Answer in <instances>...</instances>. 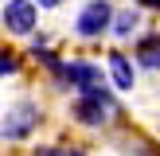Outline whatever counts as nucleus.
Segmentation results:
<instances>
[{
  "label": "nucleus",
  "instance_id": "obj_1",
  "mask_svg": "<svg viewBox=\"0 0 160 156\" xmlns=\"http://www.w3.org/2000/svg\"><path fill=\"white\" fill-rule=\"evenodd\" d=\"M113 23V4L109 0H86L78 8V20H74V31L82 39H102Z\"/></svg>",
  "mask_w": 160,
  "mask_h": 156
},
{
  "label": "nucleus",
  "instance_id": "obj_2",
  "mask_svg": "<svg viewBox=\"0 0 160 156\" xmlns=\"http://www.w3.org/2000/svg\"><path fill=\"white\" fill-rule=\"evenodd\" d=\"M0 20H4L8 35H31L35 23H39V4L35 0H8L4 12H0Z\"/></svg>",
  "mask_w": 160,
  "mask_h": 156
},
{
  "label": "nucleus",
  "instance_id": "obj_3",
  "mask_svg": "<svg viewBox=\"0 0 160 156\" xmlns=\"http://www.w3.org/2000/svg\"><path fill=\"white\" fill-rule=\"evenodd\" d=\"M43 121L39 117V109L31 105V101H20L16 109H8V117L0 121V137L4 140H23V137H31V129Z\"/></svg>",
  "mask_w": 160,
  "mask_h": 156
},
{
  "label": "nucleus",
  "instance_id": "obj_4",
  "mask_svg": "<svg viewBox=\"0 0 160 156\" xmlns=\"http://www.w3.org/2000/svg\"><path fill=\"white\" fill-rule=\"evenodd\" d=\"M55 82H62V86H74V90H86V86L102 82V70L94 66V62L70 59V62H59V70H55Z\"/></svg>",
  "mask_w": 160,
  "mask_h": 156
},
{
  "label": "nucleus",
  "instance_id": "obj_5",
  "mask_svg": "<svg viewBox=\"0 0 160 156\" xmlns=\"http://www.w3.org/2000/svg\"><path fill=\"white\" fill-rule=\"evenodd\" d=\"M106 113H113V105H106V101L90 98V94H78V98L70 101V117H74L78 125H86V129H98V125H106V121H109Z\"/></svg>",
  "mask_w": 160,
  "mask_h": 156
},
{
  "label": "nucleus",
  "instance_id": "obj_6",
  "mask_svg": "<svg viewBox=\"0 0 160 156\" xmlns=\"http://www.w3.org/2000/svg\"><path fill=\"white\" fill-rule=\"evenodd\" d=\"M109 74H113L117 90H133L137 86V70H133L129 55H121V51H109Z\"/></svg>",
  "mask_w": 160,
  "mask_h": 156
},
{
  "label": "nucleus",
  "instance_id": "obj_7",
  "mask_svg": "<svg viewBox=\"0 0 160 156\" xmlns=\"http://www.w3.org/2000/svg\"><path fill=\"white\" fill-rule=\"evenodd\" d=\"M137 66H145V70H160V35L152 31V35H141L137 39Z\"/></svg>",
  "mask_w": 160,
  "mask_h": 156
},
{
  "label": "nucleus",
  "instance_id": "obj_8",
  "mask_svg": "<svg viewBox=\"0 0 160 156\" xmlns=\"http://www.w3.org/2000/svg\"><path fill=\"white\" fill-rule=\"evenodd\" d=\"M137 23H141V12H113V23H109V31H113L117 39H129L133 31H137Z\"/></svg>",
  "mask_w": 160,
  "mask_h": 156
},
{
  "label": "nucleus",
  "instance_id": "obj_9",
  "mask_svg": "<svg viewBox=\"0 0 160 156\" xmlns=\"http://www.w3.org/2000/svg\"><path fill=\"white\" fill-rule=\"evenodd\" d=\"M16 70H20V59L12 51H0V74H16Z\"/></svg>",
  "mask_w": 160,
  "mask_h": 156
},
{
  "label": "nucleus",
  "instance_id": "obj_10",
  "mask_svg": "<svg viewBox=\"0 0 160 156\" xmlns=\"http://www.w3.org/2000/svg\"><path fill=\"white\" fill-rule=\"evenodd\" d=\"M31 156H59V148H51V144H39Z\"/></svg>",
  "mask_w": 160,
  "mask_h": 156
},
{
  "label": "nucleus",
  "instance_id": "obj_11",
  "mask_svg": "<svg viewBox=\"0 0 160 156\" xmlns=\"http://www.w3.org/2000/svg\"><path fill=\"white\" fill-rule=\"evenodd\" d=\"M35 4H39V8H59L62 0H35Z\"/></svg>",
  "mask_w": 160,
  "mask_h": 156
},
{
  "label": "nucleus",
  "instance_id": "obj_12",
  "mask_svg": "<svg viewBox=\"0 0 160 156\" xmlns=\"http://www.w3.org/2000/svg\"><path fill=\"white\" fill-rule=\"evenodd\" d=\"M59 156H86L82 148H67V152H59Z\"/></svg>",
  "mask_w": 160,
  "mask_h": 156
}]
</instances>
